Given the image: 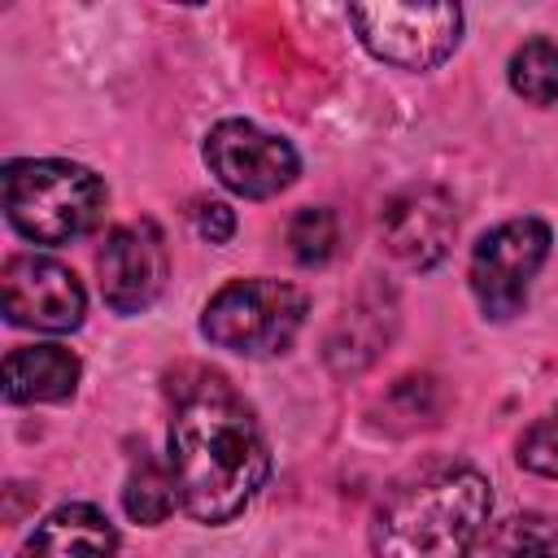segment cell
Returning <instances> with one entry per match:
<instances>
[{
  "label": "cell",
  "instance_id": "cell-1",
  "mask_svg": "<svg viewBox=\"0 0 558 558\" xmlns=\"http://www.w3.org/2000/svg\"><path fill=\"white\" fill-rule=\"evenodd\" d=\"M166 466L174 475L179 506L209 527L231 523L262 493L270 453L253 410L222 375L196 371L192 384H179Z\"/></svg>",
  "mask_w": 558,
  "mask_h": 558
},
{
  "label": "cell",
  "instance_id": "cell-2",
  "mask_svg": "<svg viewBox=\"0 0 558 558\" xmlns=\"http://www.w3.org/2000/svg\"><path fill=\"white\" fill-rule=\"evenodd\" d=\"M493 519V484L466 462L405 475L375 510V558H471Z\"/></svg>",
  "mask_w": 558,
  "mask_h": 558
},
{
  "label": "cell",
  "instance_id": "cell-3",
  "mask_svg": "<svg viewBox=\"0 0 558 558\" xmlns=\"http://www.w3.org/2000/svg\"><path fill=\"white\" fill-rule=\"evenodd\" d=\"M105 183L78 161H9L4 166V214L22 240L70 244L92 231L105 214Z\"/></svg>",
  "mask_w": 558,
  "mask_h": 558
},
{
  "label": "cell",
  "instance_id": "cell-4",
  "mask_svg": "<svg viewBox=\"0 0 558 558\" xmlns=\"http://www.w3.org/2000/svg\"><path fill=\"white\" fill-rule=\"evenodd\" d=\"M310 296L283 279H231L201 310V336L240 357H275L305 327Z\"/></svg>",
  "mask_w": 558,
  "mask_h": 558
},
{
  "label": "cell",
  "instance_id": "cell-5",
  "mask_svg": "<svg viewBox=\"0 0 558 558\" xmlns=\"http://www.w3.org/2000/svg\"><path fill=\"white\" fill-rule=\"evenodd\" d=\"M349 22H353L362 48L397 70H436L462 39L458 4L375 0V4H353Z\"/></svg>",
  "mask_w": 558,
  "mask_h": 558
},
{
  "label": "cell",
  "instance_id": "cell-6",
  "mask_svg": "<svg viewBox=\"0 0 558 558\" xmlns=\"http://www.w3.org/2000/svg\"><path fill=\"white\" fill-rule=\"evenodd\" d=\"M549 244H554V235L541 218H506L475 240L466 279H471V292H475V305L484 310V318L506 323V318L523 314L527 288H532L536 270L545 266Z\"/></svg>",
  "mask_w": 558,
  "mask_h": 558
},
{
  "label": "cell",
  "instance_id": "cell-7",
  "mask_svg": "<svg viewBox=\"0 0 558 558\" xmlns=\"http://www.w3.org/2000/svg\"><path fill=\"white\" fill-rule=\"evenodd\" d=\"M205 166L227 192L244 201H270L283 187H292L301 174L296 148L283 135H270L244 118H222L218 126H209Z\"/></svg>",
  "mask_w": 558,
  "mask_h": 558
},
{
  "label": "cell",
  "instance_id": "cell-8",
  "mask_svg": "<svg viewBox=\"0 0 558 558\" xmlns=\"http://www.w3.org/2000/svg\"><path fill=\"white\" fill-rule=\"evenodd\" d=\"M0 292H4V318L13 327L52 331V336L83 327L87 292H83L78 275L52 257L13 253L0 270Z\"/></svg>",
  "mask_w": 558,
  "mask_h": 558
},
{
  "label": "cell",
  "instance_id": "cell-9",
  "mask_svg": "<svg viewBox=\"0 0 558 558\" xmlns=\"http://www.w3.org/2000/svg\"><path fill=\"white\" fill-rule=\"evenodd\" d=\"M96 275H100V296L113 314H140L148 310L170 275L166 240L161 231L140 218L126 227H113L96 253Z\"/></svg>",
  "mask_w": 558,
  "mask_h": 558
},
{
  "label": "cell",
  "instance_id": "cell-10",
  "mask_svg": "<svg viewBox=\"0 0 558 558\" xmlns=\"http://www.w3.org/2000/svg\"><path fill=\"white\" fill-rule=\"evenodd\" d=\"M453 231H458L453 201H449V192H440L432 183H414V187L397 192L379 214L384 248L410 270H432L449 253Z\"/></svg>",
  "mask_w": 558,
  "mask_h": 558
},
{
  "label": "cell",
  "instance_id": "cell-11",
  "mask_svg": "<svg viewBox=\"0 0 558 558\" xmlns=\"http://www.w3.org/2000/svg\"><path fill=\"white\" fill-rule=\"evenodd\" d=\"M118 554V527L105 510L87 501H70L52 510L22 545V558H113Z\"/></svg>",
  "mask_w": 558,
  "mask_h": 558
},
{
  "label": "cell",
  "instance_id": "cell-12",
  "mask_svg": "<svg viewBox=\"0 0 558 558\" xmlns=\"http://www.w3.org/2000/svg\"><path fill=\"white\" fill-rule=\"evenodd\" d=\"M78 375L83 366L65 344H22L4 357V401L9 405L70 401Z\"/></svg>",
  "mask_w": 558,
  "mask_h": 558
},
{
  "label": "cell",
  "instance_id": "cell-13",
  "mask_svg": "<svg viewBox=\"0 0 558 558\" xmlns=\"http://www.w3.org/2000/svg\"><path fill=\"white\" fill-rule=\"evenodd\" d=\"M397 327V310H392V296L384 301V292H362L336 323V331L327 336V362L331 371L340 375H353L362 366H371L379 357V349L388 344Z\"/></svg>",
  "mask_w": 558,
  "mask_h": 558
},
{
  "label": "cell",
  "instance_id": "cell-14",
  "mask_svg": "<svg viewBox=\"0 0 558 558\" xmlns=\"http://www.w3.org/2000/svg\"><path fill=\"white\" fill-rule=\"evenodd\" d=\"M122 506L135 523L153 527V523H166V514L179 506V493H174V475L170 466H161L153 453H135L131 471H126V488H122Z\"/></svg>",
  "mask_w": 558,
  "mask_h": 558
},
{
  "label": "cell",
  "instance_id": "cell-15",
  "mask_svg": "<svg viewBox=\"0 0 558 558\" xmlns=\"http://www.w3.org/2000/svg\"><path fill=\"white\" fill-rule=\"evenodd\" d=\"M493 558H558V514L523 510L488 532Z\"/></svg>",
  "mask_w": 558,
  "mask_h": 558
},
{
  "label": "cell",
  "instance_id": "cell-16",
  "mask_svg": "<svg viewBox=\"0 0 558 558\" xmlns=\"http://www.w3.org/2000/svg\"><path fill=\"white\" fill-rule=\"evenodd\" d=\"M510 87L527 105H554L558 100V44L554 39H527L510 52Z\"/></svg>",
  "mask_w": 558,
  "mask_h": 558
},
{
  "label": "cell",
  "instance_id": "cell-17",
  "mask_svg": "<svg viewBox=\"0 0 558 558\" xmlns=\"http://www.w3.org/2000/svg\"><path fill=\"white\" fill-rule=\"evenodd\" d=\"M288 248L301 266H323L336 253V214L323 205L296 209L288 222Z\"/></svg>",
  "mask_w": 558,
  "mask_h": 558
},
{
  "label": "cell",
  "instance_id": "cell-18",
  "mask_svg": "<svg viewBox=\"0 0 558 558\" xmlns=\"http://www.w3.org/2000/svg\"><path fill=\"white\" fill-rule=\"evenodd\" d=\"M514 458H519L523 471L558 480V405L549 414H541L532 427H523V436L514 445Z\"/></svg>",
  "mask_w": 558,
  "mask_h": 558
},
{
  "label": "cell",
  "instance_id": "cell-19",
  "mask_svg": "<svg viewBox=\"0 0 558 558\" xmlns=\"http://www.w3.org/2000/svg\"><path fill=\"white\" fill-rule=\"evenodd\" d=\"M192 227L205 244H227L235 235V214L222 201H196L192 205Z\"/></svg>",
  "mask_w": 558,
  "mask_h": 558
}]
</instances>
